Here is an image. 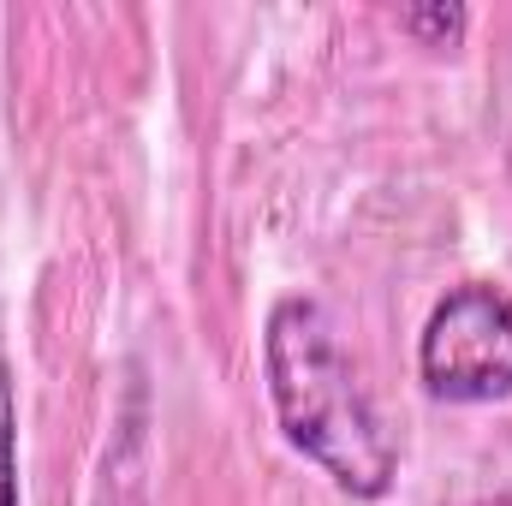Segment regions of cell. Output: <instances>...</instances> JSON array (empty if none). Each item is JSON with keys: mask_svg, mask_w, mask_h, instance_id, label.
Returning <instances> with one entry per match:
<instances>
[{"mask_svg": "<svg viewBox=\"0 0 512 506\" xmlns=\"http://www.w3.org/2000/svg\"><path fill=\"white\" fill-rule=\"evenodd\" d=\"M262 370H268V399H274L280 435L304 459H316L346 495H358V501L387 495V483L399 471V447L316 298H304V292L274 298V310L262 322Z\"/></svg>", "mask_w": 512, "mask_h": 506, "instance_id": "cell-1", "label": "cell"}, {"mask_svg": "<svg viewBox=\"0 0 512 506\" xmlns=\"http://www.w3.org/2000/svg\"><path fill=\"white\" fill-rule=\"evenodd\" d=\"M417 376L435 399L453 405H489L512 393V298L489 280H465L447 298H435L423 340H417Z\"/></svg>", "mask_w": 512, "mask_h": 506, "instance_id": "cell-2", "label": "cell"}, {"mask_svg": "<svg viewBox=\"0 0 512 506\" xmlns=\"http://www.w3.org/2000/svg\"><path fill=\"white\" fill-rule=\"evenodd\" d=\"M465 24H471V12H465L459 0H417V6L399 12V30H411V36L429 42V48H453V42L465 36Z\"/></svg>", "mask_w": 512, "mask_h": 506, "instance_id": "cell-3", "label": "cell"}, {"mask_svg": "<svg viewBox=\"0 0 512 506\" xmlns=\"http://www.w3.org/2000/svg\"><path fill=\"white\" fill-rule=\"evenodd\" d=\"M0 506H18V405H12L6 352H0Z\"/></svg>", "mask_w": 512, "mask_h": 506, "instance_id": "cell-4", "label": "cell"}]
</instances>
